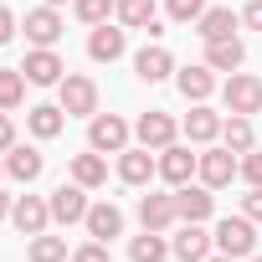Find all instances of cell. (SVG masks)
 <instances>
[{
  "label": "cell",
  "mask_w": 262,
  "mask_h": 262,
  "mask_svg": "<svg viewBox=\"0 0 262 262\" xmlns=\"http://www.w3.org/2000/svg\"><path fill=\"white\" fill-rule=\"evenodd\" d=\"M57 103H62L67 118H93V113H98V82L82 77V72H67V77L57 82Z\"/></svg>",
  "instance_id": "obj_1"
},
{
  "label": "cell",
  "mask_w": 262,
  "mask_h": 262,
  "mask_svg": "<svg viewBox=\"0 0 262 262\" xmlns=\"http://www.w3.org/2000/svg\"><path fill=\"white\" fill-rule=\"evenodd\" d=\"M195 175H201V185H211V190H226V185L242 175V155H231L226 144H206V149H201V165H195Z\"/></svg>",
  "instance_id": "obj_2"
},
{
  "label": "cell",
  "mask_w": 262,
  "mask_h": 262,
  "mask_svg": "<svg viewBox=\"0 0 262 262\" xmlns=\"http://www.w3.org/2000/svg\"><path fill=\"white\" fill-rule=\"evenodd\" d=\"M216 252H226V257H252L257 252V226H252V216H221L216 221Z\"/></svg>",
  "instance_id": "obj_3"
},
{
  "label": "cell",
  "mask_w": 262,
  "mask_h": 262,
  "mask_svg": "<svg viewBox=\"0 0 262 262\" xmlns=\"http://www.w3.org/2000/svg\"><path fill=\"white\" fill-rule=\"evenodd\" d=\"M88 149L98 155H123L128 149V123L118 113H93L88 118Z\"/></svg>",
  "instance_id": "obj_4"
},
{
  "label": "cell",
  "mask_w": 262,
  "mask_h": 262,
  "mask_svg": "<svg viewBox=\"0 0 262 262\" xmlns=\"http://www.w3.org/2000/svg\"><path fill=\"white\" fill-rule=\"evenodd\" d=\"M221 103H226V113H262V77H252V72H231L226 77V88H221Z\"/></svg>",
  "instance_id": "obj_5"
},
{
  "label": "cell",
  "mask_w": 262,
  "mask_h": 262,
  "mask_svg": "<svg viewBox=\"0 0 262 262\" xmlns=\"http://www.w3.org/2000/svg\"><path fill=\"white\" fill-rule=\"evenodd\" d=\"M134 134H139V144H144V149H155V155H160V149H170V144H175L180 123H175V118H170L165 108H149V113H139Z\"/></svg>",
  "instance_id": "obj_6"
},
{
  "label": "cell",
  "mask_w": 262,
  "mask_h": 262,
  "mask_svg": "<svg viewBox=\"0 0 262 262\" xmlns=\"http://www.w3.org/2000/svg\"><path fill=\"white\" fill-rule=\"evenodd\" d=\"M195 165H201V155H190V144H170V149H160V180H165L170 190L190 185V180H195Z\"/></svg>",
  "instance_id": "obj_7"
},
{
  "label": "cell",
  "mask_w": 262,
  "mask_h": 262,
  "mask_svg": "<svg viewBox=\"0 0 262 262\" xmlns=\"http://www.w3.org/2000/svg\"><path fill=\"white\" fill-rule=\"evenodd\" d=\"M11 226H16L21 236H41V231L52 226V206H47V195H16V206H11Z\"/></svg>",
  "instance_id": "obj_8"
},
{
  "label": "cell",
  "mask_w": 262,
  "mask_h": 262,
  "mask_svg": "<svg viewBox=\"0 0 262 262\" xmlns=\"http://www.w3.org/2000/svg\"><path fill=\"white\" fill-rule=\"evenodd\" d=\"M21 72H26V82H31V88H57V82L67 77V67H62V57H57L52 47H36V52H26Z\"/></svg>",
  "instance_id": "obj_9"
},
{
  "label": "cell",
  "mask_w": 262,
  "mask_h": 262,
  "mask_svg": "<svg viewBox=\"0 0 262 262\" xmlns=\"http://www.w3.org/2000/svg\"><path fill=\"white\" fill-rule=\"evenodd\" d=\"M47 206H52V221L57 226H72V221H82L88 216V185H57L52 195H47Z\"/></svg>",
  "instance_id": "obj_10"
},
{
  "label": "cell",
  "mask_w": 262,
  "mask_h": 262,
  "mask_svg": "<svg viewBox=\"0 0 262 262\" xmlns=\"http://www.w3.org/2000/svg\"><path fill=\"white\" fill-rule=\"evenodd\" d=\"M175 221H180V206H175V190H170V195H160V190L139 195V226H144V231H170Z\"/></svg>",
  "instance_id": "obj_11"
},
{
  "label": "cell",
  "mask_w": 262,
  "mask_h": 262,
  "mask_svg": "<svg viewBox=\"0 0 262 262\" xmlns=\"http://www.w3.org/2000/svg\"><path fill=\"white\" fill-rule=\"evenodd\" d=\"M26 41H36V47H57L62 41V16H57V6H36V11H26Z\"/></svg>",
  "instance_id": "obj_12"
},
{
  "label": "cell",
  "mask_w": 262,
  "mask_h": 262,
  "mask_svg": "<svg viewBox=\"0 0 262 262\" xmlns=\"http://www.w3.org/2000/svg\"><path fill=\"white\" fill-rule=\"evenodd\" d=\"M211 247H216V236H211L201 221H185V226H180V236L170 242V252H175L180 262H206V257H211Z\"/></svg>",
  "instance_id": "obj_13"
},
{
  "label": "cell",
  "mask_w": 262,
  "mask_h": 262,
  "mask_svg": "<svg viewBox=\"0 0 262 262\" xmlns=\"http://www.w3.org/2000/svg\"><path fill=\"white\" fill-rule=\"evenodd\" d=\"M155 175H160L155 149H144V144H139V149H123V155H118V180H123V185H149Z\"/></svg>",
  "instance_id": "obj_14"
},
{
  "label": "cell",
  "mask_w": 262,
  "mask_h": 262,
  "mask_svg": "<svg viewBox=\"0 0 262 262\" xmlns=\"http://www.w3.org/2000/svg\"><path fill=\"white\" fill-rule=\"evenodd\" d=\"M82 226H88L93 242H113V236H123V211H118L113 201H98V206H88Z\"/></svg>",
  "instance_id": "obj_15"
},
{
  "label": "cell",
  "mask_w": 262,
  "mask_h": 262,
  "mask_svg": "<svg viewBox=\"0 0 262 262\" xmlns=\"http://www.w3.org/2000/svg\"><path fill=\"white\" fill-rule=\"evenodd\" d=\"M175 88L185 93V103H206V98L216 93V72H211L206 62H195V67H180V72H175Z\"/></svg>",
  "instance_id": "obj_16"
},
{
  "label": "cell",
  "mask_w": 262,
  "mask_h": 262,
  "mask_svg": "<svg viewBox=\"0 0 262 262\" xmlns=\"http://www.w3.org/2000/svg\"><path fill=\"white\" fill-rule=\"evenodd\" d=\"M47 170V160H41V149H31V144H11L6 149V175L11 180H21V185H31L36 175Z\"/></svg>",
  "instance_id": "obj_17"
},
{
  "label": "cell",
  "mask_w": 262,
  "mask_h": 262,
  "mask_svg": "<svg viewBox=\"0 0 262 262\" xmlns=\"http://www.w3.org/2000/svg\"><path fill=\"white\" fill-rule=\"evenodd\" d=\"M175 206H180V221H211L216 195H211V185H180L175 190Z\"/></svg>",
  "instance_id": "obj_18"
},
{
  "label": "cell",
  "mask_w": 262,
  "mask_h": 262,
  "mask_svg": "<svg viewBox=\"0 0 262 262\" xmlns=\"http://www.w3.org/2000/svg\"><path fill=\"white\" fill-rule=\"evenodd\" d=\"M247 62V47L236 41V36H216V41H206V67L211 72H236Z\"/></svg>",
  "instance_id": "obj_19"
},
{
  "label": "cell",
  "mask_w": 262,
  "mask_h": 262,
  "mask_svg": "<svg viewBox=\"0 0 262 262\" xmlns=\"http://www.w3.org/2000/svg\"><path fill=\"white\" fill-rule=\"evenodd\" d=\"M185 139H190V144H216V139H221V113H211L206 103H195V108L185 113Z\"/></svg>",
  "instance_id": "obj_20"
},
{
  "label": "cell",
  "mask_w": 262,
  "mask_h": 262,
  "mask_svg": "<svg viewBox=\"0 0 262 262\" xmlns=\"http://www.w3.org/2000/svg\"><path fill=\"white\" fill-rule=\"evenodd\" d=\"M236 26H242V16H236L231 6H206V16L195 21V36H201V41H216V36H231Z\"/></svg>",
  "instance_id": "obj_21"
},
{
  "label": "cell",
  "mask_w": 262,
  "mask_h": 262,
  "mask_svg": "<svg viewBox=\"0 0 262 262\" xmlns=\"http://www.w3.org/2000/svg\"><path fill=\"white\" fill-rule=\"evenodd\" d=\"M123 47H128V41H123V31H118V26H108V21H103V26H93V36H88V57H93V62H118V57H123Z\"/></svg>",
  "instance_id": "obj_22"
},
{
  "label": "cell",
  "mask_w": 262,
  "mask_h": 262,
  "mask_svg": "<svg viewBox=\"0 0 262 262\" xmlns=\"http://www.w3.org/2000/svg\"><path fill=\"white\" fill-rule=\"evenodd\" d=\"M134 72H139V82H165V77L175 72V57L155 41V47H144V52L134 57Z\"/></svg>",
  "instance_id": "obj_23"
},
{
  "label": "cell",
  "mask_w": 262,
  "mask_h": 262,
  "mask_svg": "<svg viewBox=\"0 0 262 262\" xmlns=\"http://www.w3.org/2000/svg\"><path fill=\"white\" fill-rule=\"evenodd\" d=\"M72 180H77V185H88V190L108 185V160H103L98 149H88V155H72Z\"/></svg>",
  "instance_id": "obj_24"
},
{
  "label": "cell",
  "mask_w": 262,
  "mask_h": 262,
  "mask_svg": "<svg viewBox=\"0 0 262 262\" xmlns=\"http://www.w3.org/2000/svg\"><path fill=\"white\" fill-rule=\"evenodd\" d=\"M26 123H31V134H36V139H57L67 118H62V103H36V108L26 113Z\"/></svg>",
  "instance_id": "obj_25"
},
{
  "label": "cell",
  "mask_w": 262,
  "mask_h": 262,
  "mask_svg": "<svg viewBox=\"0 0 262 262\" xmlns=\"http://www.w3.org/2000/svg\"><path fill=\"white\" fill-rule=\"evenodd\" d=\"M221 144H226L231 155H247V149H257V144H252V118H247V113H231V118H221Z\"/></svg>",
  "instance_id": "obj_26"
},
{
  "label": "cell",
  "mask_w": 262,
  "mask_h": 262,
  "mask_svg": "<svg viewBox=\"0 0 262 262\" xmlns=\"http://www.w3.org/2000/svg\"><path fill=\"white\" fill-rule=\"evenodd\" d=\"M128 31H149L155 26V0H118V11H113Z\"/></svg>",
  "instance_id": "obj_27"
},
{
  "label": "cell",
  "mask_w": 262,
  "mask_h": 262,
  "mask_svg": "<svg viewBox=\"0 0 262 262\" xmlns=\"http://www.w3.org/2000/svg\"><path fill=\"white\" fill-rule=\"evenodd\" d=\"M128 257H134V262H165V257H170L165 231H144V236H134V242H128Z\"/></svg>",
  "instance_id": "obj_28"
},
{
  "label": "cell",
  "mask_w": 262,
  "mask_h": 262,
  "mask_svg": "<svg viewBox=\"0 0 262 262\" xmlns=\"http://www.w3.org/2000/svg\"><path fill=\"white\" fill-rule=\"evenodd\" d=\"M26 103V72L21 67H0V108H21Z\"/></svg>",
  "instance_id": "obj_29"
},
{
  "label": "cell",
  "mask_w": 262,
  "mask_h": 262,
  "mask_svg": "<svg viewBox=\"0 0 262 262\" xmlns=\"http://www.w3.org/2000/svg\"><path fill=\"white\" fill-rule=\"evenodd\" d=\"M26 257L31 262H67V236H47L41 231V236L26 242Z\"/></svg>",
  "instance_id": "obj_30"
},
{
  "label": "cell",
  "mask_w": 262,
  "mask_h": 262,
  "mask_svg": "<svg viewBox=\"0 0 262 262\" xmlns=\"http://www.w3.org/2000/svg\"><path fill=\"white\" fill-rule=\"evenodd\" d=\"M72 11H77V21H82V26H103L118 6H113V0H72Z\"/></svg>",
  "instance_id": "obj_31"
},
{
  "label": "cell",
  "mask_w": 262,
  "mask_h": 262,
  "mask_svg": "<svg viewBox=\"0 0 262 262\" xmlns=\"http://www.w3.org/2000/svg\"><path fill=\"white\" fill-rule=\"evenodd\" d=\"M165 11H170V21H180V26H195V21L206 16V0H165Z\"/></svg>",
  "instance_id": "obj_32"
},
{
  "label": "cell",
  "mask_w": 262,
  "mask_h": 262,
  "mask_svg": "<svg viewBox=\"0 0 262 262\" xmlns=\"http://www.w3.org/2000/svg\"><path fill=\"white\" fill-rule=\"evenodd\" d=\"M242 180L247 185H262V149H247L242 155Z\"/></svg>",
  "instance_id": "obj_33"
},
{
  "label": "cell",
  "mask_w": 262,
  "mask_h": 262,
  "mask_svg": "<svg viewBox=\"0 0 262 262\" xmlns=\"http://www.w3.org/2000/svg\"><path fill=\"white\" fill-rule=\"evenodd\" d=\"M72 262H108V242H82L72 252Z\"/></svg>",
  "instance_id": "obj_34"
},
{
  "label": "cell",
  "mask_w": 262,
  "mask_h": 262,
  "mask_svg": "<svg viewBox=\"0 0 262 262\" xmlns=\"http://www.w3.org/2000/svg\"><path fill=\"white\" fill-rule=\"evenodd\" d=\"M242 216L262 221V185H252V190H247V201H242Z\"/></svg>",
  "instance_id": "obj_35"
},
{
  "label": "cell",
  "mask_w": 262,
  "mask_h": 262,
  "mask_svg": "<svg viewBox=\"0 0 262 262\" xmlns=\"http://www.w3.org/2000/svg\"><path fill=\"white\" fill-rule=\"evenodd\" d=\"M16 144V123H11V113L0 108V149H11Z\"/></svg>",
  "instance_id": "obj_36"
},
{
  "label": "cell",
  "mask_w": 262,
  "mask_h": 262,
  "mask_svg": "<svg viewBox=\"0 0 262 262\" xmlns=\"http://www.w3.org/2000/svg\"><path fill=\"white\" fill-rule=\"evenodd\" d=\"M16 36V11H6V6H0V47H6Z\"/></svg>",
  "instance_id": "obj_37"
},
{
  "label": "cell",
  "mask_w": 262,
  "mask_h": 262,
  "mask_svg": "<svg viewBox=\"0 0 262 262\" xmlns=\"http://www.w3.org/2000/svg\"><path fill=\"white\" fill-rule=\"evenodd\" d=\"M242 26H252V31H262V0H252V6L242 11Z\"/></svg>",
  "instance_id": "obj_38"
},
{
  "label": "cell",
  "mask_w": 262,
  "mask_h": 262,
  "mask_svg": "<svg viewBox=\"0 0 262 262\" xmlns=\"http://www.w3.org/2000/svg\"><path fill=\"white\" fill-rule=\"evenodd\" d=\"M11 206H16V201H11L6 190H0V221H6V216H11Z\"/></svg>",
  "instance_id": "obj_39"
},
{
  "label": "cell",
  "mask_w": 262,
  "mask_h": 262,
  "mask_svg": "<svg viewBox=\"0 0 262 262\" xmlns=\"http://www.w3.org/2000/svg\"><path fill=\"white\" fill-rule=\"evenodd\" d=\"M206 262H236V257H226V252H211V257H206Z\"/></svg>",
  "instance_id": "obj_40"
},
{
  "label": "cell",
  "mask_w": 262,
  "mask_h": 262,
  "mask_svg": "<svg viewBox=\"0 0 262 262\" xmlns=\"http://www.w3.org/2000/svg\"><path fill=\"white\" fill-rule=\"evenodd\" d=\"M247 262H262V252H252V257H247Z\"/></svg>",
  "instance_id": "obj_41"
},
{
  "label": "cell",
  "mask_w": 262,
  "mask_h": 262,
  "mask_svg": "<svg viewBox=\"0 0 262 262\" xmlns=\"http://www.w3.org/2000/svg\"><path fill=\"white\" fill-rule=\"evenodd\" d=\"M47 6H67V0H47Z\"/></svg>",
  "instance_id": "obj_42"
},
{
  "label": "cell",
  "mask_w": 262,
  "mask_h": 262,
  "mask_svg": "<svg viewBox=\"0 0 262 262\" xmlns=\"http://www.w3.org/2000/svg\"><path fill=\"white\" fill-rule=\"evenodd\" d=\"M0 175H6V160H0Z\"/></svg>",
  "instance_id": "obj_43"
}]
</instances>
